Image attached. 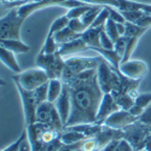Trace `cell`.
<instances>
[{
  "label": "cell",
  "mask_w": 151,
  "mask_h": 151,
  "mask_svg": "<svg viewBox=\"0 0 151 151\" xmlns=\"http://www.w3.org/2000/svg\"><path fill=\"white\" fill-rule=\"evenodd\" d=\"M135 24L149 29L151 27V14H149V12H144V15L137 21Z\"/></svg>",
  "instance_id": "b9f144b4"
},
{
  "label": "cell",
  "mask_w": 151,
  "mask_h": 151,
  "mask_svg": "<svg viewBox=\"0 0 151 151\" xmlns=\"http://www.w3.org/2000/svg\"><path fill=\"white\" fill-rule=\"evenodd\" d=\"M128 40H129V37H128V36L122 35V36L119 37V40L115 42V47H114V50L117 52V55H119L121 58H123V56H124V52H126V48H127Z\"/></svg>",
  "instance_id": "836d02e7"
},
{
  "label": "cell",
  "mask_w": 151,
  "mask_h": 151,
  "mask_svg": "<svg viewBox=\"0 0 151 151\" xmlns=\"http://www.w3.org/2000/svg\"><path fill=\"white\" fill-rule=\"evenodd\" d=\"M105 26L103 27H96V28H87L85 33H82V40L87 44L90 48L91 47H100V34L104 30Z\"/></svg>",
  "instance_id": "ac0fdd59"
},
{
  "label": "cell",
  "mask_w": 151,
  "mask_h": 151,
  "mask_svg": "<svg viewBox=\"0 0 151 151\" xmlns=\"http://www.w3.org/2000/svg\"><path fill=\"white\" fill-rule=\"evenodd\" d=\"M0 46L7 48L9 51L17 53H28L30 51V46L24 44L22 40L16 39H0Z\"/></svg>",
  "instance_id": "d6986e66"
},
{
  "label": "cell",
  "mask_w": 151,
  "mask_h": 151,
  "mask_svg": "<svg viewBox=\"0 0 151 151\" xmlns=\"http://www.w3.org/2000/svg\"><path fill=\"white\" fill-rule=\"evenodd\" d=\"M108 7H109V18L110 19H112L116 23H126V19L122 16L120 10H117L115 7H111V6H108Z\"/></svg>",
  "instance_id": "ab89813d"
},
{
  "label": "cell",
  "mask_w": 151,
  "mask_h": 151,
  "mask_svg": "<svg viewBox=\"0 0 151 151\" xmlns=\"http://www.w3.org/2000/svg\"><path fill=\"white\" fill-rule=\"evenodd\" d=\"M149 134H150L149 126L142 123L138 120L137 122L127 126V127L123 129L122 138L127 139L132 144L134 151H140V150L145 149V143H146Z\"/></svg>",
  "instance_id": "ba28073f"
},
{
  "label": "cell",
  "mask_w": 151,
  "mask_h": 151,
  "mask_svg": "<svg viewBox=\"0 0 151 151\" xmlns=\"http://www.w3.org/2000/svg\"><path fill=\"white\" fill-rule=\"evenodd\" d=\"M102 56L99 57H82V56H71L65 59V68L62 75V81L67 83L69 82L73 78L79 75L82 71L90 70V69H96L98 68L100 60H102Z\"/></svg>",
  "instance_id": "7a4b0ae2"
},
{
  "label": "cell",
  "mask_w": 151,
  "mask_h": 151,
  "mask_svg": "<svg viewBox=\"0 0 151 151\" xmlns=\"http://www.w3.org/2000/svg\"><path fill=\"white\" fill-rule=\"evenodd\" d=\"M138 119L137 116L132 115L129 111L127 110H117L116 112H114L112 115H110L104 122H103V126L105 127H109V128H112V129H117V131H123L127 126L137 122Z\"/></svg>",
  "instance_id": "4fadbf2b"
},
{
  "label": "cell",
  "mask_w": 151,
  "mask_h": 151,
  "mask_svg": "<svg viewBox=\"0 0 151 151\" xmlns=\"http://www.w3.org/2000/svg\"><path fill=\"white\" fill-rule=\"evenodd\" d=\"M105 33L111 37V40L116 42L119 40V37H120V34L117 32V27H116V22H114L112 19H108L106 23H105V28H104Z\"/></svg>",
  "instance_id": "4dcf8cb0"
},
{
  "label": "cell",
  "mask_w": 151,
  "mask_h": 151,
  "mask_svg": "<svg viewBox=\"0 0 151 151\" xmlns=\"http://www.w3.org/2000/svg\"><path fill=\"white\" fill-rule=\"evenodd\" d=\"M144 108H142V106H139V105H137V104H134L131 109H129V112L132 115H134V116H137L138 119H139L142 115H143V112H144Z\"/></svg>",
  "instance_id": "7dc6e473"
},
{
  "label": "cell",
  "mask_w": 151,
  "mask_h": 151,
  "mask_svg": "<svg viewBox=\"0 0 151 151\" xmlns=\"http://www.w3.org/2000/svg\"><path fill=\"white\" fill-rule=\"evenodd\" d=\"M117 110H120L115 98L112 97L111 93H104L100 105L98 108L97 111V116H96V123L98 124H103V122L114 112H116Z\"/></svg>",
  "instance_id": "5bb4252c"
},
{
  "label": "cell",
  "mask_w": 151,
  "mask_h": 151,
  "mask_svg": "<svg viewBox=\"0 0 151 151\" xmlns=\"http://www.w3.org/2000/svg\"><path fill=\"white\" fill-rule=\"evenodd\" d=\"M109 19V7L108 6H104V9L99 12V15L97 16V18L94 19L93 24H92V28H96V27H103L105 26L106 21Z\"/></svg>",
  "instance_id": "d6a6232c"
},
{
  "label": "cell",
  "mask_w": 151,
  "mask_h": 151,
  "mask_svg": "<svg viewBox=\"0 0 151 151\" xmlns=\"http://www.w3.org/2000/svg\"><path fill=\"white\" fill-rule=\"evenodd\" d=\"M36 65L44 69L50 79H62L63 71L65 68V59L59 52L55 55H45L39 52L35 59Z\"/></svg>",
  "instance_id": "5b68a950"
},
{
  "label": "cell",
  "mask_w": 151,
  "mask_h": 151,
  "mask_svg": "<svg viewBox=\"0 0 151 151\" xmlns=\"http://www.w3.org/2000/svg\"><path fill=\"white\" fill-rule=\"evenodd\" d=\"M97 78L103 93L121 92V73H117L104 58L97 68Z\"/></svg>",
  "instance_id": "3957f363"
},
{
  "label": "cell",
  "mask_w": 151,
  "mask_h": 151,
  "mask_svg": "<svg viewBox=\"0 0 151 151\" xmlns=\"http://www.w3.org/2000/svg\"><path fill=\"white\" fill-rule=\"evenodd\" d=\"M37 1H41V0H24L23 4H28V3H37Z\"/></svg>",
  "instance_id": "c3c4849f"
},
{
  "label": "cell",
  "mask_w": 151,
  "mask_h": 151,
  "mask_svg": "<svg viewBox=\"0 0 151 151\" xmlns=\"http://www.w3.org/2000/svg\"><path fill=\"white\" fill-rule=\"evenodd\" d=\"M27 138V131H24L23 133H22V135L18 138V139L16 140V142H14L11 145H9L7 147H5V149H3L1 151H19V147H21V145H22V143H23V140Z\"/></svg>",
  "instance_id": "60d3db41"
},
{
  "label": "cell",
  "mask_w": 151,
  "mask_h": 151,
  "mask_svg": "<svg viewBox=\"0 0 151 151\" xmlns=\"http://www.w3.org/2000/svg\"><path fill=\"white\" fill-rule=\"evenodd\" d=\"M92 5L91 4H85V5H81V6H76V7H73L70 10L67 11V16L71 19V18H81L87 11L90 10Z\"/></svg>",
  "instance_id": "f546056e"
},
{
  "label": "cell",
  "mask_w": 151,
  "mask_h": 151,
  "mask_svg": "<svg viewBox=\"0 0 151 151\" xmlns=\"http://www.w3.org/2000/svg\"><path fill=\"white\" fill-rule=\"evenodd\" d=\"M24 18L19 16L17 7L11 9L9 14L0 19V39L21 40V28Z\"/></svg>",
  "instance_id": "277c9868"
},
{
  "label": "cell",
  "mask_w": 151,
  "mask_h": 151,
  "mask_svg": "<svg viewBox=\"0 0 151 151\" xmlns=\"http://www.w3.org/2000/svg\"><path fill=\"white\" fill-rule=\"evenodd\" d=\"M121 14L124 17L126 22L137 23V21L144 15V11H121Z\"/></svg>",
  "instance_id": "e575fe53"
},
{
  "label": "cell",
  "mask_w": 151,
  "mask_h": 151,
  "mask_svg": "<svg viewBox=\"0 0 151 151\" xmlns=\"http://www.w3.org/2000/svg\"><path fill=\"white\" fill-rule=\"evenodd\" d=\"M36 122L46 123L48 126H51V127L58 129L59 132H63L65 129V126L58 114L55 103H51V102H45L37 106Z\"/></svg>",
  "instance_id": "9c48e42d"
},
{
  "label": "cell",
  "mask_w": 151,
  "mask_h": 151,
  "mask_svg": "<svg viewBox=\"0 0 151 151\" xmlns=\"http://www.w3.org/2000/svg\"><path fill=\"white\" fill-rule=\"evenodd\" d=\"M17 91L19 93L21 100H22V106H23V114H24V122H26V127L30 124H34L36 122V109L37 104L35 102V98L33 94V91L24 90L21 85L15 82Z\"/></svg>",
  "instance_id": "8fae6325"
},
{
  "label": "cell",
  "mask_w": 151,
  "mask_h": 151,
  "mask_svg": "<svg viewBox=\"0 0 151 151\" xmlns=\"http://www.w3.org/2000/svg\"><path fill=\"white\" fill-rule=\"evenodd\" d=\"M116 151H134V149H133L132 144L127 139L121 138L120 142H119V145L116 147Z\"/></svg>",
  "instance_id": "7bdbcfd3"
},
{
  "label": "cell",
  "mask_w": 151,
  "mask_h": 151,
  "mask_svg": "<svg viewBox=\"0 0 151 151\" xmlns=\"http://www.w3.org/2000/svg\"><path fill=\"white\" fill-rule=\"evenodd\" d=\"M139 121L144 124H147L150 126L151 124V109L150 108H146L143 112V115L139 117Z\"/></svg>",
  "instance_id": "f6af8a7d"
},
{
  "label": "cell",
  "mask_w": 151,
  "mask_h": 151,
  "mask_svg": "<svg viewBox=\"0 0 151 151\" xmlns=\"http://www.w3.org/2000/svg\"><path fill=\"white\" fill-rule=\"evenodd\" d=\"M100 47L105 50H114L115 47V42L111 40V37L105 33V30H103L100 34Z\"/></svg>",
  "instance_id": "f35d334b"
},
{
  "label": "cell",
  "mask_w": 151,
  "mask_h": 151,
  "mask_svg": "<svg viewBox=\"0 0 151 151\" xmlns=\"http://www.w3.org/2000/svg\"><path fill=\"white\" fill-rule=\"evenodd\" d=\"M85 4L111 6L120 11H144L151 14V4L139 3L134 0H80Z\"/></svg>",
  "instance_id": "30bf717a"
},
{
  "label": "cell",
  "mask_w": 151,
  "mask_h": 151,
  "mask_svg": "<svg viewBox=\"0 0 151 151\" xmlns=\"http://www.w3.org/2000/svg\"><path fill=\"white\" fill-rule=\"evenodd\" d=\"M149 131H150V134H151V124L149 126Z\"/></svg>",
  "instance_id": "681fc988"
},
{
  "label": "cell",
  "mask_w": 151,
  "mask_h": 151,
  "mask_svg": "<svg viewBox=\"0 0 151 151\" xmlns=\"http://www.w3.org/2000/svg\"><path fill=\"white\" fill-rule=\"evenodd\" d=\"M71 98V114L65 126L79 123H96L98 108L104 96L98 83L97 68L80 73L69 82Z\"/></svg>",
  "instance_id": "6da1fadb"
},
{
  "label": "cell",
  "mask_w": 151,
  "mask_h": 151,
  "mask_svg": "<svg viewBox=\"0 0 151 151\" xmlns=\"http://www.w3.org/2000/svg\"><path fill=\"white\" fill-rule=\"evenodd\" d=\"M83 140H85V139H83ZM83 140H81V142H79V143H76V144H71V145L63 144V146H62L58 151H80Z\"/></svg>",
  "instance_id": "ee69618b"
},
{
  "label": "cell",
  "mask_w": 151,
  "mask_h": 151,
  "mask_svg": "<svg viewBox=\"0 0 151 151\" xmlns=\"http://www.w3.org/2000/svg\"><path fill=\"white\" fill-rule=\"evenodd\" d=\"M135 104L146 109L151 104V93H139L135 97Z\"/></svg>",
  "instance_id": "8d00e7d4"
},
{
  "label": "cell",
  "mask_w": 151,
  "mask_h": 151,
  "mask_svg": "<svg viewBox=\"0 0 151 151\" xmlns=\"http://www.w3.org/2000/svg\"><path fill=\"white\" fill-rule=\"evenodd\" d=\"M83 139H86V137L82 133L69 129V128H65L60 133V140L63 142V144H65V145L76 144V143H79Z\"/></svg>",
  "instance_id": "cb8c5ba5"
},
{
  "label": "cell",
  "mask_w": 151,
  "mask_h": 151,
  "mask_svg": "<svg viewBox=\"0 0 151 151\" xmlns=\"http://www.w3.org/2000/svg\"><path fill=\"white\" fill-rule=\"evenodd\" d=\"M86 50H90V47L82 40V37H79V39H75L73 41L60 45L58 48V52L63 57H68V56H75L81 51H86Z\"/></svg>",
  "instance_id": "2e32d148"
},
{
  "label": "cell",
  "mask_w": 151,
  "mask_h": 151,
  "mask_svg": "<svg viewBox=\"0 0 151 151\" xmlns=\"http://www.w3.org/2000/svg\"><path fill=\"white\" fill-rule=\"evenodd\" d=\"M104 9V6L103 5H92L91 7H90V10L86 12V14L81 17V21H82V23L85 24V27L86 28H90L92 24H93V22H94V19L97 18V16L99 15V12L102 11Z\"/></svg>",
  "instance_id": "d4e9b609"
},
{
  "label": "cell",
  "mask_w": 151,
  "mask_h": 151,
  "mask_svg": "<svg viewBox=\"0 0 151 151\" xmlns=\"http://www.w3.org/2000/svg\"><path fill=\"white\" fill-rule=\"evenodd\" d=\"M81 151H99V147H98V144H97V140L93 138H86V139L82 142V145H81Z\"/></svg>",
  "instance_id": "d590c367"
},
{
  "label": "cell",
  "mask_w": 151,
  "mask_h": 151,
  "mask_svg": "<svg viewBox=\"0 0 151 151\" xmlns=\"http://www.w3.org/2000/svg\"><path fill=\"white\" fill-rule=\"evenodd\" d=\"M111 94H112V97L115 98L116 103H117V105H119V108L121 110L129 111V109L135 104V98L129 93L120 92V93H111Z\"/></svg>",
  "instance_id": "603a6c76"
},
{
  "label": "cell",
  "mask_w": 151,
  "mask_h": 151,
  "mask_svg": "<svg viewBox=\"0 0 151 151\" xmlns=\"http://www.w3.org/2000/svg\"><path fill=\"white\" fill-rule=\"evenodd\" d=\"M126 32H124V35L128 36V37H133V36H138V37H142L144 35V33L147 30V28H144V27H140L138 26L135 23H132V22H126Z\"/></svg>",
  "instance_id": "83f0119b"
},
{
  "label": "cell",
  "mask_w": 151,
  "mask_h": 151,
  "mask_svg": "<svg viewBox=\"0 0 151 151\" xmlns=\"http://www.w3.org/2000/svg\"><path fill=\"white\" fill-rule=\"evenodd\" d=\"M58 48H59V45L56 42L55 40V36L53 35H50L47 34L46 39H45V42L40 50L41 53H45V55H55L58 52Z\"/></svg>",
  "instance_id": "484cf974"
},
{
  "label": "cell",
  "mask_w": 151,
  "mask_h": 151,
  "mask_svg": "<svg viewBox=\"0 0 151 151\" xmlns=\"http://www.w3.org/2000/svg\"><path fill=\"white\" fill-rule=\"evenodd\" d=\"M139 39H140V37H138V36H133V37H129L128 44H127V48H126L124 56H123V58H122V62H126V60L131 59V57H132V53L134 52V50H135V47H137L138 42H139Z\"/></svg>",
  "instance_id": "1f68e13d"
},
{
  "label": "cell",
  "mask_w": 151,
  "mask_h": 151,
  "mask_svg": "<svg viewBox=\"0 0 151 151\" xmlns=\"http://www.w3.org/2000/svg\"><path fill=\"white\" fill-rule=\"evenodd\" d=\"M56 109L58 111V114L64 123V126H67L68 120L70 117L71 114V98H70V90L69 86L67 83H64V87H63V91L60 93V96L58 97V99L55 102Z\"/></svg>",
  "instance_id": "9a60e30c"
},
{
  "label": "cell",
  "mask_w": 151,
  "mask_h": 151,
  "mask_svg": "<svg viewBox=\"0 0 151 151\" xmlns=\"http://www.w3.org/2000/svg\"><path fill=\"white\" fill-rule=\"evenodd\" d=\"M85 5V3L80 1V0H41L37 3H28V4H23L17 7V11L21 17L24 19L32 16L34 12L50 7V6H60V7H65L67 10H70L73 7L81 6Z\"/></svg>",
  "instance_id": "8992f818"
},
{
  "label": "cell",
  "mask_w": 151,
  "mask_h": 151,
  "mask_svg": "<svg viewBox=\"0 0 151 151\" xmlns=\"http://www.w3.org/2000/svg\"><path fill=\"white\" fill-rule=\"evenodd\" d=\"M12 80H14V82H17L18 85H21L24 90L34 91L37 87H40L41 85L48 82L50 78L44 69L37 67L34 69H28V70L21 71L19 74L12 76Z\"/></svg>",
  "instance_id": "52a82bcc"
},
{
  "label": "cell",
  "mask_w": 151,
  "mask_h": 151,
  "mask_svg": "<svg viewBox=\"0 0 151 151\" xmlns=\"http://www.w3.org/2000/svg\"><path fill=\"white\" fill-rule=\"evenodd\" d=\"M34 98H35V102L39 106L40 104L47 102V96H48V82L41 85L40 87H37L36 90L33 91Z\"/></svg>",
  "instance_id": "f1b7e54d"
},
{
  "label": "cell",
  "mask_w": 151,
  "mask_h": 151,
  "mask_svg": "<svg viewBox=\"0 0 151 151\" xmlns=\"http://www.w3.org/2000/svg\"><path fill=\"white\" fill-rule=\"evenodd\" d=\"M69 22H70V18H69L67 15H63V16L56 18V19L52 22V24H51V27H50L47 34L55 35L57 32H59V30H62V29H64L65 27H68V26H69Z\"/></svg>",
  "instance_id": "4316f807"
},
{
  "label": "cell",
  "mask_w": 151,
  "mask_h": 151,
  "mask_svg": "<svg viewBox=\"0 0 151 151\" xmlns=\"http://www.w3.org/2000/svg\"><path fill=\"white\" fill-rule=\"evenodd\" d=\"M53 36H55L56 42L60 46V45H63V44H67V42L73 41V40H75V39H79V37L82 36V34H79V33H76V32H74L73 29H70L69 27H65L64 29L57 32Z\"/></svg>",
  "instance_id": "7402d4cb"
},
{
  "label": "cell",
  "mask_w": 151,
  "mask_h": 151,
  "mask_svg": "<svg viewBox=\"0 0 151 151\" xmlns=\"http://www.w3.org/2000/svg\"><path fill=\"white\" fill-rule=\"evenodd\" d=\"M147 71V64L140 59H128L126 62H121L120 64V73L133 80H143Z\"/></svg>",
  "instance_id": "7c38bea8"
},
{
  "label": "cell",
  "mask_w": 151,
  "mask_h": 151,
  "mask_svg": "<svg viewBox=\"0 0 151 151\" xmlns=\"http://www.w3.org/2000/svg\"><path fill=\"white\" fill-rule=\"evenodd\" d=\"M63 87H64V82L62 79H50L48 81V96H47V102L55 103L60 96Z\"/></svg>",
  "instance_id": "44dd1931"
},
{
  "label": "cell",
  "mask_w": 151,
  "mask_h": 151,
  "mask_svg": "<svg viewBox=\"0 0 151 151\" xmlns=\"http://www.w3.org/2000/svg\"><path fill=\"white\" fill-rule=\"evenodd\" d=\"M70 29H73L74 32H76L79 34H82L86 32V27H85V24L82 23L81 18H71L70 22H69V26H68Z\"/></svg>",
  "instance_id": "74e56055"
},
{
  "label": "cell",
  "mask_w": 151,
  "mask_h": 151,
  "mask_svg": "<svg viewBox=\"0 0 151 151\" xmlns=\"http://www.w3.org/2000/svg\"><path fill=\"white\" fill-rule=\"evenodd\" d=\"M0 57H1V63L4 65H6L10 70H12L16 74H19L22 71L14 52L9 51L5 47H1V50H0Z\"/></svg>",
  "instance_id": "ffe728a7"
},
{
  "label": "cell",
  "mask_w": 151,
  "mask_h": 151,
  "mask_svg": "<svg viewBox=\"0 0 151 151\" xmlns=\"http://www.w3.org/2000/svg\"><path fill=\"white\" fill-rule=\"evenodd\" d=\"M119 142H120V139L111 140L110 143H108L100 151H116V147H117V145H119Z\"/></svg>",
  "instance_id": "bcb514c9"
},
{
  "label": "cell",
  "mask_w": 151,
  "mask_h": 151,
  "mask_svg": "<svg viewBox=\"0 0 151 151\" xmlns=\"http://www.w3.org/2000/svg\"><path fill=\"white\" fill-rule=\"evenodd\" d=\"M90 50L96 51L99 56H102L117 73H120V64L122 62V58L117 55V52L115 51V50H105V48H102V47H91Z\"/></svg>",
  "instance_id": "e0dca14e"
}]
</instances>
